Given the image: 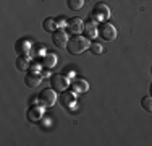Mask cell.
<instances>
[{
    "label": "cell",
    "instance_id": "6da1fadb",
    "mask_svg": "<svg viewBox=\"0 0 152 146\" xmlns=\"http://www.w3.org/2000/svg\"><path fill=\"white\" fill-rule=\"evenodd\" d=\"M89 42L86 38L79 34H73L70 39H68V44H66V50L71 54V55H78V54H83L86 49H88Z\"/></svg>",
    "mask_w": 152,
    "mask_h": 146
},
{
    "label": "cell",
    "instance_id": "7a4b0ae2",
    "mask_svg": "<svg viewBox=\"0 0 152 146\" xmlns=\"http://www.w3.org/2000/svg\"><path fill=\"white\" fill-rule=\"evenodd\" d=\"M97 34H99L100 39H104V41H115V39H117V29H115V26L110 23H99V26H97Z\"/></svg>",
    "mask_w": 152,
    "mask_h": 146
},
{
    "label": "cell",
    "instance_id": "3957f363",
    "mask_svg": "<svg viewBox=\"0 0 152 146\" xmlns=\"http://www.w3.org/2000/svg\"><path fill=\"white\" fill-rule=\"evenodd\" d=\"M57 91H53L52 88H47V89H42L41 93H39V97H37V101H39V104L42 105V107H52L53 104H55V101H57Z\"/></svg>",
    "mask_w": 152,
    "mask_h": 146
},
{
    "label": "cell",
    "instance_id": "277c9868",
    "mask_svg": "<svg viewBox=\"0 0 152 146\" xmlns=\"http://www.w3.org/2000/svg\"><path fill=\"white\" fill-rule=\"evenodd\" d=\"M91 13H92V20L97 21V23H100L102 20H107V18L110 16V8H108L105 3H97L92 8Z\"/></svg>",
    "mask_w": 152,
    "mask_h": 146
},
{
    "label": "cell",
    "instance_id": "5b68a950",
    "mask_svg": "<svg viewBox=\"0 0 152 146\" xmlns=\"http://www.w3.org/2000/svg\"><path fill=\"white\" fill-rule=\"evenodd\" d=\"M50 88H52L53 91H57V93H61V91H65L68 88V80L65 78L61 73L52 75L50 76Z\"/></svg>",
    "mask_w": 152,
    "mask_h": 146
},
{
    "label": "cell",
    "instance_id": "8992f818",
    "mask_svg": "<svg viewBox=\"0 0 152 146\" xmlns=\"http://www.w3.org/2000/svg\"><path fill=\"white\" fill-rule=\"evenodd\" d=\"M52 42H53V46L58 47V49L66 47V44H68V36H66V32H65L61 28L55 29V31L52 32Z\"/></svg>",
    "mask_w": 152,
    "mask_h": 146
},
{
    "label": "cell",
    "instance_id": "52a82bcc",
    "mask_svg": "<svg viewBox=\"0 0 152 146\" xmlns=\"http://www.w3.org/2000/svg\"><path fill=\"white\" fill-rule=\"evenodd\" d=\"M83 29H84V23L81 18H71L66 21V31L70 34H79Z\"/></svg>",
    "mask_w": 152,
    "mask_h": 146
},
{
    "label": "cell",
    "instance_id": "ba28073f",
    "mask_svg": "<svg viewBox=\"0 0 152 146\" xmlns=\"http://www.w3.org/2000/svg\"><path fill=\"white\" fill-rule=\"evenodd\" d=\"M60 104H61V107H65V109H71V107L76 104L75 93H71V91H65V93H61V96H60Z\"/></svg>",
    "mask_w": 152,
    "mask_h": 146
},
{
    "label": "cell",
    "instance_id": "9c48e42d",
    "mask_svg": "<svg viewBox=\"0 0 152 146\" xmlns=\"http://www.w3.org/2000/svg\"><path fill=\"white\" fill-rule=\"evenodd\" d=\"M41 81H42L41 75H39V73H36V72L28 73V75L24 76V83H26L28 88H36V86H39V85H41Z\"/></svg>",
    "mask_w": 152,
    "mask_h": 146
},
{
    "label": "cell",
    "instance_id": "30bf717a",
    "mask_svg": "<svg viewBox=\"0 0 152 146\" xmlns=\"http://www.w3.org/2000/svg\"><path fill=\"white\" fill-rule=\"evenodd\" d=\"M97 26H99V24H96V21H94V20H89V21H86L84 29H83V31L86 32V36H88L89 39H94L97 36Z\"/></svg>",
    "mask_w": 152,
    "mask_h": 146
},
{
    "label": "cell",
    "instance_id": "8fae6325",
    "mask_svg": "<svg viewBox=\"0 0 152 146\" xmlns=\"http://www.w3.org/2000/svg\"><path fill=\"white\" fill-rule=\"evenodd\" d=\"M15 49L20 55H28V52H31V44L24 39H20L16 44H15Z\"/></svg>",
    "mask_w": 152,
    "mask_h": 146
},
{
    "label": "cell",
    "instance_id": "7c38bea8",
    "mask_svg": "<svg viewBox=\"0 0 152 146\" xmlns=\"http://www.w3.org/2000/svg\"><path fill=\"white\" fill-rule=\"evenodd\" d=\"M71 88H73V91H76V93H86V91L89 89V85H88V81H84L83 78H78V80H73Z\"/></svg>",
    "mask_w": 152,
    "mask_h": 146
},
{
    "label": "cell",
    "instance_id": "4fadbf2b",
    "mask_svg": "<svg viewBox=\"0 0 152 146\" xmlns=\"http://www.w3.org/2000/svg\"><path fill=\"white\" fill-rule=\"evenodd\" d=\"M55 63H57V57L53 54H45L41 60V65L44 68H52V67H55Z\"/></svg>",
    "mask_w": 152,
    "mask_h": 146
},
{
    "label": "cell",
    "instance_id": "5bb4252c",
    "mask_svg": "<svg viewBox=\"0 0 152 146\" xmlns=\"http://www.w3.org/2000/svg\"><path fill=\"white\" fill-rule=\"evenodd\" d=\"M57 20L55 18H47V20H44V23H42V28H44L45 32H53L57 29Z\"/></svg>",
    "mask_w": 152,
    "mask_h": 146
},
{
    "label": "cell",
    "instance_id": "9a60e30c",
    "mask_svg": "<svg viewBox=\"0 0 152 146\" xmlns=\"http://www.w3.org/2000/svg\"><path fill=\"white\" fill-rule=\"evenodd\" d=\"M42 117V112L39 107H31L29 111H28V119H29V122H37V120H41Z\"/></svg>",
    "mask_w": 152,
    "mask_h": 146
},
{
    "label": "cell",
    "instance_id": "2e32d148",
    "mask_svg": "<svg viewBox=\"0 0 152 146\" xmlns=\"http://www.w3.org/2000/svg\"><path fill=\"white\" fill-rule=\"evenodd\" d=\"M28 67H29V58H28L26 55H20L18 57V60H16V68L20 72H23V70H28Z\"/></svg>",
    "mask_w": 152,
    "mask_h": 146
},
{
    "label": "cell",
    "instance_id": "e0dca14e",
    "mask_svg": "<svg viewBox=\"0 0 152 146\" xmlns=\"http://www.w3.org/2000/svg\"><path fill=\"white\" fill-rule=\"evenodd\" d=\"M68 8L71 12H76V10H81L83 5H84V0H68Z\"/></svg>",
    "mask_w": 152,
    "mask_h": 146
},
{
    "label": "cell",
    "instance_id": "ac0fdd59",
    "mask_svg": "<svg viewBox=\"0 0 152 146\" xmlns=\"http://www.w3.org/2000/svg\"><path fill=\"white\" fill-rule=\"evenodd\" d=\"M141 105H142L144 111L152 112V96H144L142 99H141Z\"/></svg>",
    "mask_w": 152,
    "mask_h": 146
},
{
    "label": "cell",
    "instance_id": "d6986e66",
    "mask_svg": "<svg viewBox=\"0 0 152 146\" xmlns=\"http://www.w3.org/2000/svg\"><path fill=\"white\" fill-rule=\"evenodd\" d=\"M89 49H91V52L94 54V55H99V54L104 52V47L100 46L99 42H92L91 46H89Z\"/></svg>",
    "mask_w": 152,
    "mask_h": 146
},
{
    "label": "cell",
    "instance_id": "ffe728a7",
    "mask_svg": "<svg viewBox=\"0 0 152 146\" xmlns=\"http://www.w3.org/2000/svg\"><path fill=\"white\" fill-rule=\"evenodd\" d=\"M47 125H50V122L47 119H44V120H42V127H47Z\"/></svg>",
    "mask_w": 152,
    "mask_h": 146
},
{
    "label": "cell",
    "instance_id": "44dd1931",
    "mask_svg": "<svg viewBox=\"0 0 152 146\" xmlns=\"http://www.w3.org/2000/svg\"><path fill=\"white\" fill-rule=\"evenodd\" d=\"M151 96H152V83H151Z\"/></svg>",
    "mask_w": 152,
    "mask_h": 146
}]
</instances>
